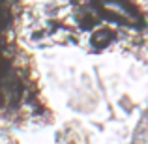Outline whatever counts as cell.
I'll return each mask as SVG.
<instances>
[{
    "mask_svg": "<svg viewBox=\"0 0 148 144\" xmlns=\"http://www.w3.org/2000/svg\"><path fill=\"white\" fill-rule=\"evenodd\" d=\"M23 36L34 47L141 56L146 0H26Z\"/></svg>",
    "mask_w": 148,
    "mask_h": 144,
    "instance_id": "6da1fadb",
    "label": "cell"
}]
</instances>
